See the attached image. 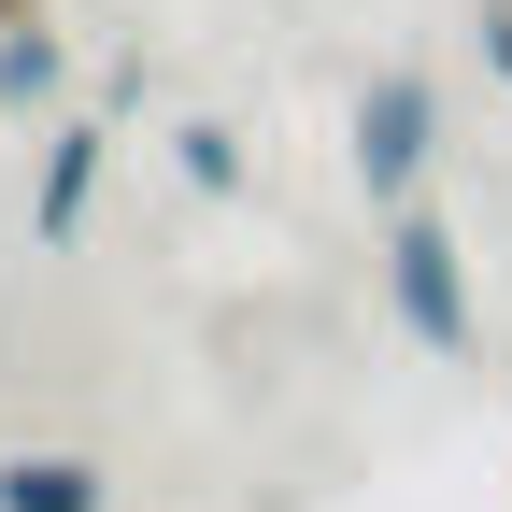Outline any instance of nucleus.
<instances>
[{
	"instance_id": "1",
	"label": "nucleus",
	"mask_w": 512,
	"mask_h": 512,
	"mask_svg": "<svg viewBox=\"0 0 512 512\" xmlns=\"http://www.w3.org/2000/svg\"><path fill=\"white\" fill-rule=\"evenodd\" d=\"M427 143H441V114H427V86H413V72H384V86L356 100V185H370V200H413V171H427Z\"/></svg>"
},
{
	"instance_id": "4",
	"label": "nucleus",
	"mask_w": 512,
	"mask_h": 512,
	"mask_svg": "<svg viewBox=\"0 0 512 512\" xmlns=\"http://www.w3.org/2000/svg\"><path fill=\"white\" fill-rule=\"evenodd\" d=\"M0 512H100L86 456H0Z\"/></svg>"
},
{
	"instance_id": "5",
	"label": "nucleus",
	"mask_w": 512,
	"mask_h": 512,
	"mask_svg": "<svg viewBox=\"0 0 512 512\" xmlns=\"http://www.w3.org/2000/svg\"><path fill=\"white\" fill-rule=\"evenodd\" d=\"M43 86H57V43L15 29V43H0V100H43Z\"/></svg>"
},
{
	"instance_id": "2",
	"label": "nucleus",
	"mask_w": 512,
	"mask_h": 512,
	"mask_svg": "<svg viewBox=\"0 0 512 512\" xmlns=\"http://www.w3.org/2000/svg\"><path fill=\"white\" fill-rule=\"evenodd\" d=\"M384 285H399V313H413L441 356L470 342V285H456V242H441V228H399V242H384Z\"/></svg>"
},
{
	"instance_id": "3",
	"label": "nucleus",
	"mask_w": 512,
	"mask_h": 512,
	"mask_svg": "<svg viewBox=\"0 0 512 512\" xmlns=\"http://www.w3.org/2000/svg\"><path fill=\"white\" fill-rule=\"evenodd\" d=\"M86 200H100V128H57V143H43V200H29V228H43V242H72Z\"/></svg>"
},
{
	"instance_id": "6",
	"label": "nucleus",
	"mask_w": 512,
	"mask_h": 512,
	"mask_svg": "<svg viewBox=\"0 0 512 512\" xmlns=\"http://www.w3.org/2000/svg\"><path fill=\"white\" fill-rule=\"evenodd\" d=\"M185 185H242V143H228V128H185Z\"/></svg>"
}]
</instances>
